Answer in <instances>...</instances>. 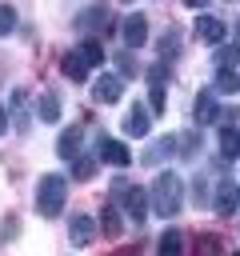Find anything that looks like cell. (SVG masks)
I'll return each instance as SVG.
<instances>
[{"label":"cell","mask_w":240,"mask_h":256,"mask_svg":"<svg viewBox=\"0 0 240 256\" xmlns=\"http://www.w3.org/2000/svg\"><path fill=\"white\" fill-rule=\"evenodd\" d=\"M148 196H152V192L132 188V184H128V188H124V196H120V200H124V212H128L136 224H144V220H148Z\"/></svg>","instance_id":"5b68a950"},{"label":"cell","mask_w":240,"mask_h":256,"mask_svg":"<svg viewBox=\"0 0 240 256\" xmlns=\"http://www.w3.org/2000/svg\"><path fill=\"white\" fill-rule=\"evenodd\" d=\"M180 188H184V184H180L176 172H160V176H156V184H152V208H156L164 220L180 212V204H184V200H180Z\"/></svg>","instance_id":"7a4b0ae2"},{"label":"cell","mask_w":240,"mask_h":256,"mask_svg":"<svg viewBox=\"0 0 240 256\" xmlns=\"http://www.w3.org/2000/svg\"><path fill=\"white\" fill-rule=\"evenodd\" d=\"M92 100H100V104H116L120 100V76H96V84H92Z\"/></svg>","instance_id":"ba28073f"},{"label":"cell","mask_w":240,"mask_h":256,"mask_svg":"<svg viewBox=\"0 0 240 256\" xmlns=\"http://www.w3.org/2000/svg\"><path fill=\"white\" fill-rule=\"evenodd\" d=\"M192 32H196V40H200V44H220L228 28H224V20H216V16H196Z\"/></svg>","instance_id":"8992f818"},{"label":"cell","mask_w":240,"mask_h":256,"mask_svg":"<svg viewBox=\"0 0 240 256\" xmlns=\"http://www.w3.org/2000/svg\"><path fill=\"white\" fill-rule=\"evenodd\" d=\"M108 20H112L108 8H104V4H92V8H84V12L76 16V32H88V36H92V32H104Z\"/></svg>","instance_id":"3957f363"},{"label":"cell","mask_w":240,"mask_h":256,"mask_svg":"<svg viewBox=\"0 0 240 256\" xmlns=\"http://www.w3.org/2000/svg\"><path fill=\"white\" fill-rule=\"evenodd\" d=\"M68 236H72V244H76V248L92 244V240H96V220H92V216H72Z\"/></svg>","instance_id":"30bf717a"},{"label":"cell","mask_w":240,"mask_h":256,"mask_svg":"<svg viewBox=\"0 0 240 256\" xmlns=\"http://www.w3.org/2000/svg\"><path fill=\"white\" fill-rule=\"evenodd\" d=\"M80 140H84V132H80V128H64V132H60V140H56V152H60L64 160H76Z\"/></svg>","instance_id":"5bb4252c"},{"label":"cell","mask_w":240,"mask_h":256,"mask_svg":"<svg viewBox=\"0 0 240 256\" xmlns=\"http://www.w3.org/2000/svg\"><path fill=\"white\" fill-rule=\"evenodd\" d=\"M12 28H16V12H12L8 4H0V36H8Z\"/></svg>","instance_id":"484cf974"},{"label":"cell","mask_w":240,"mask_h":256,"mask_svg":"<svg viewBox=\"0 0 240 256\" xmlns=\"http://www.w3.org/2000/svg\"><path fill=\"white\" fill-rule=\"evenodd\" d=\"M148 120H152V108L136 104V108H128V116H124V132H128V136H148Z\"/></svg>","instance_id":"8fae6325"},{"label":"cell","mask_w":240,"mask_h":256,"mask_svg":"<svg viewBox=\"0 0 240 256\" xmlns=\"http://www.w3.org/2000/svg\"><path fill=\"white\" fill-rule=\"evenodd\" d=\"M216 64L220 68H236L240 64V44H216Z\"/></svg>","instance_id":"7402d4cb"},{"label":"cell","mask_w":240,"mask_h":256,"mask_svg":"<svg viewBox=\"0 0 240 256\" xmlns=\"http://www.w3.org/2000/svg\"><path fill=\"white\" fill-rule=\"evenodd\" d=\"M100 232H104V236H120V232H124V220H120L116 208H104V212H100Z\"/></svg>","instance_id":"d6986e66"},{"label":"cell","mask_w":240,"mask_h":256,"mask_svg":"<svg viewBox=\"0 0 240 256\" xmlns=\"http://www.w3.org/2000/svg\"><path fill=\"white\" fill-rule=\"evenodd\" d=\"M124 44H128V48L148 44V16H140V12L124 16Z\"/></svg>","instance_id":"52a82bcc"},{"label":"cell","mask_w":240,"mask_h":256,"mask_svg":"<svg viewBox=\"0 0 240 256\" xmlns=\"http://www.w3.org/2000/svg\"><path fill=\"white\" fill-rule=\"evenodd\" d=\"M236 44H240V20H236Z\"/></svg>","instance_id":"d6a6232c"},{"label":"cell","mask_w":240,"mask_h":256,"mask_svg":"<svg viewBox=\"0 0 240 256\" xmlns=\"http://www.w3.org/2000/svg\"><path fill=\"white\" fill-rule=\"evenodd\" d=\"M8 128V108H0V132Z\"/></svg>","instance_id":"4dcf8cb0"},{"label":"cell","mask_w":240,"mask_h":256,"mask_svg":"<svg viewBox=\"0 0 240 256\" xmlns=\"http://www.w3.org/2000/svg\"><path fill=\"white\" fill-rule=\"evenodd\" d=\"M164 80H168V64H152L148 68V88L152 84H164Z\"/></svg>","instance_id":"83f0119b"},{"label":"cell","mask_w":240,"mask_h":256,"mask_svg":"<svg viewBox=\"0 0 240 256\" xmlns=\"http://www.w3.org/2000/svg\"><path fill=\"white\" fill-rule=\"evenodd\" d=\"M212 208H216V216H232V212L240 208V184L224 180V184L216 188V196H212Z\"/></svg>","instance_id":"277c9868"},{"label":"cell","mask_w":240,"mask_h":256,"mask_svg":"<svg viewBox=\"0 0 240 256\" xmlns=\"http://www.w3.org/2000/svg\"><path fill=\"white\" fill-rule=\"evenodd\" d=\"M36 116H40L44 124H56V120H60V96H56V92H40V100H36Z\"/></svg>","instance_id":"4fadbf2b"},{"label":"cell","mask_w":240,"mask_h":256,"mask_svg":"<svg viewBox=\"0 0 240 256\" xmlns=\"http://www.w3.org/2000/svg\"><path fill=\"white\" fill-rule=\"evenodd\" d=\"M116 64H120V76H136V64H132V56H120Z\"/></svg>","instance_id":"f546056e"},{"label":"cell","mask_w":240,"mask_h":256,"mask_svg":"<svg viewBox=\"0 0 240 256\" xmlns=\"http://www.w3.org/2000/svg\"><path fill=\"white\" fill-rule=\"evenodd\" d=\"M220 112H216V88L212 92H200L196 96V124H212Z\"/></svg>","instance_id":"9a60e30c"},{"label":"cell","mask_w":240,"mask_h":256,"mask_svg":"<svg viewBox=\"0 0 240 256\" xmlns=\"http://www.w3.org/2000/svg\"><path fill=\"white\" fill-rule=\"evenodd\" d=\"M212 88H216V92H224V96H236V92H240V72H236V68H220Z\"/></svg>","instance_id":"2e32d148"},{"label":"cell","mask_w":240,"mask_h":256,"mask_svg":"<svg viewBox=\"0 0 240 256\" xmlns=\"http://www.w3.org/2000/svg\"><path fill=\"white\" fill-rule=\"evenodd\" d=\"M80 56H84L88 64H104V44H100V40H84V44H80Z\"/></svg>","instance_id":"603a6c76"},{"label":"cell","mask_w":240,"mask_h":256,"mask_svg":"<svg viewBox=\"0 0 240 256\" xmlns=\"http://www.w3.org/2000/svg\"><path fill=\"white\" fill-rule=\"evenodd\" d=\"M64 196H68V180H64L60 172L40 176V184H36V212H40L44 220L60 216V212H64Z\"/></svg>","instance_id":"6da1fadb"},{"label":"cell","mask_w":240,"mask_h":256,"mask_svg":"<svg viewBox=\"0 0 240 256\" xmlns=\"http://www.w3.org/2000/svg\"><path fill=\"white\" fill-rule=\"evenodd\" d=\"M100 160H108L116 168H128L132 164V152H128L124 140H100Z\"/></svg>","instance_id":"9c48e42d"},{"label":"cell","mask_w":240,"mask_h":256,"mask_svg":"<svg viewBox=\"0 0 240 256\" xmlns=\"http://www.w3.org/2000/svg\"><path fill=\"white\" fill-rule=\"evenodd\" d=\"M156 48H160V56H176V52H180V32H176V28H168V36H160V44H156Z\"/></svg>","instance_id":"d4e9b609"},{"label":"cell","mask_w":240,"mask_h":256,"mask_svg":"<svg viewBox=\"0 0 240 256\" xmlns=\"http://www.w3.org/2000/svg\"><path fill=\"white\" fill-rule=\"evenodd\" d=\"M192 248H196V256H224L220 236H208V232H204V236H196V244H192Z\"/></svg>","instance_id":"44dd1931"},{"label":"cell","mask_w":240,"mask_h":256,"mask_svg":"<svg viewBox=\"0 0 240 256\" xmlns=\"http://www.w3.org/2000/svg\"><path fill=\"white\" fill-rule=\"evenodd\" d=\"M184 4H188V8H204L208 0H184Z\"/></svg>","instance_id":"1f68e13d"},{"label":"cell","mask_w":240,"mask_h":256,"mask_svg":"<svg viewBox=\"0 0 240 256\" xmlns=\"http://www.w3.org/2000/svg\"><path fill=\"white\" fill-rule=\"evenodd\" d=\"M176 144H180V140H172V136H160V140H152V144H148V152H144V164H160V160H164V156H168Z\"/></svg>","instance_id":"e0dca14e"},{"label":"cell","mask_w":240,"mask_h":256,"mask_svg":"<svg viewBox=\"0 0 240 256\" xmlns=\"http://www.w3.org/2000/svg\"><path fill=\"white\" fill-rule=\"evenodd\" d=\"M192 200H196V204H204V200H208V180H204V176H196V180H192Z\"/></svg>","instance_id":"f1b7e54d"},{"label":"cell","mask_w":240,"mask_h":256,"mask_svg":"<svg viewBox=\"0 0 240 256\" xmlns=\"http://www.w3.org/2000/svg\"><path fill=\"white\" fill-rule=\"evenodd\" d=\"M60 72H64L72 84H80V80H88V60H84L80 52H68V56L60 60Z\"/></svg>","instance_id":"7c38bea8"},{"label":"cell","mask_w":240,"mask_h":256,"mask_svg":"<svg viewBox=\"0 0 240 256\" xmlns=\"http://www.w3.org/2000/svg\"><path fill=\"white\" fill-rule=\"evenodd\" d=\"M72 176H76V180H92V176H96V160H92V156H76Z\"/></svg>","instance_id":"cb8c5ba5"},{"label":"cell","mask_w":240,"mask_h":256,"mask_svg":"<svg viewBox=\"0 0 240 256\" xmlns=\"http://www.w3.org/2000/svg\"><path fill=\"white\" fill-rule=\"evenodd\" d=\"M220 156H224V160L240 156V132H236V128H224V132H220Z\"/></svg>","instance_id":"ffe728a7"},{"label":"cell","mask_w":240,"mask_h":256,"mask_svg":"<svg viewBox=\"0 0 240 256\" xmlns=\"http://www.w3.org/2000/svg\"><path fill=\"white\" fill-rule=\"evenodd\" d=\"M156 252H160V256H184V236H180L176 228H172V232H164V236H160V244H156Z\"/></svg>","instance_id":"ac0fdd59"},{"label":"cell","mask_w":240,"mask_h":256,"mask_svg":"<svg viewBox=\"0 0 240 256\" xmlns=\"http://www.w3.org/2000/svg\"><path fill=\"white\" fill-rule=\"evenodd\" d=\"M148 96H152V100H148V108H152V112H164V84H152V88H148Z\"/></svg>","instance_id":"4316f807"}]
</instances>
